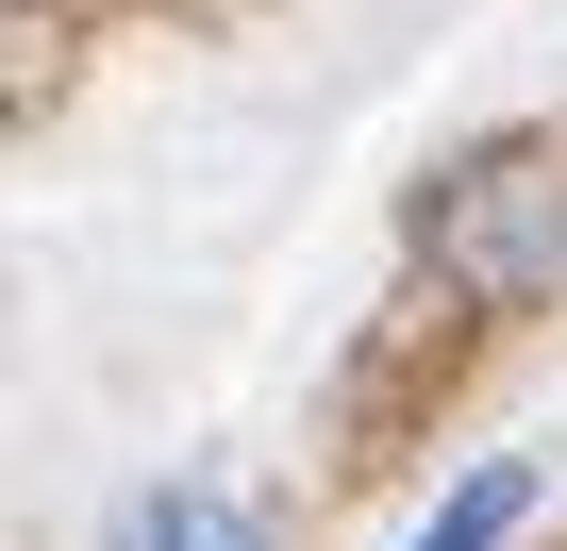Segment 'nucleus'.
<instances>
[{"label":"nucleus","mask_w":567,"mask_h":551,"mask_svg":"<svg viewBox=\"0 0 567 551\" xmlns=\"http://www.w3.org/2000/svg\"><path fill=\"white\" fill-rule=\"evenodd\" d=\"M434 267L467 302H534L567 267V151H484L451 201H434Z\"/></svg>","instance_id":"nucleus-1"},{"label":"nucleus","mask_w":567,"mask_h":551,"mask_svg":"<svg viewBox=\"0 0 567 551\" xmlns=\"http://www.w3.org/2000/svg\"><path fill=\"white\" fill-rule=\"evenodd\" d=\"M117 551H267V518H250L234 484H167V501L117 518Z\"/></svg>","instance_id":"nucleus-2"},{"label":"nucleus","mask_w":567,"mask_h":551,"mask_svg":"<svg viewBox=\"0 0 567 551\" xmlns=\"http://www.w3.org/2000/svg\"><path fill=\"white\" fill-rule=\"evenodd\" d=\"M517 518H534V468H467V484L417 518V551H501Z\"/></svg>","instance_id":"nucleus-3"}]
</instances>
